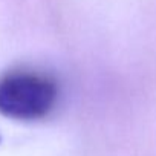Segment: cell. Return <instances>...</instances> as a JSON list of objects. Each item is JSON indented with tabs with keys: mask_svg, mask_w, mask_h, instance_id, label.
<instances>
[{
	"mask_svg": "<svg viewBox=\"0 0 156 156\" xmlns=\"http://www.w3.org/2000/svg\"><path fill=\"white\" fill-rule=\"evenodd\" d=\"M60 87L48 72L14 67L0 75V115L16 121H40L57 106Z\"/></svg>",
	"mask_w": 156,
	"mask_h": 156,
	"instance_id": "1",
	"label": "cell"
}]
</instances>
